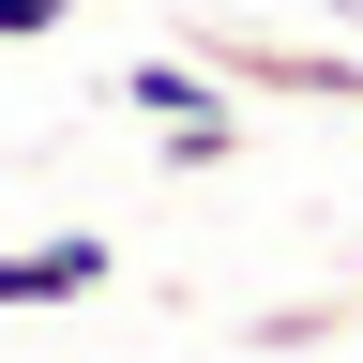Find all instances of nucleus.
Wrapping results in <instances>:
<instances>
[{
	"instance_id": "nucleus-1",
	"label": "nucleus",
	"mask_w": 363,
	"mask_h": 363,
	"mask_svg": "<svg viewBox=\"0 0 363 363\" xmlns=\"http://www.w3.org/2000/svg\"><path fill=\"white\" fill-rule=\"evenodd\" d=\"M121 106L167 136V167H227V152H242V91H227L197 45H136V61H121Z\"/></svg>"
},
{
	"instance_id": "nucleus-2",
	"label": "nucleus",
	"mask_w": 363,
	"mask_h": 363,
	"mask_svg": "<svg viewBox=\"0 0 363 363\" xmlns=\"http://www.w3.org/2000/svg\"><path fill=\"white\" fill-rule=\"evenodd\" d=\"M182 45H197V61H212L227 91H288V106H363V45H288V30H227V16H197Z\"/></svg>"
},
{
	"instance_id": "nucleus-3",
	"label": "nucleus",
	"mask_w": 363,
	"mask_h": 363,
	"mask_svg": "<svg viewBox=\"0 0 363 363\" xmlns=\"http://www.w3.org/2000/svg\"><path fill=\"white\" fill-rule=\"evenodd\" d=\"M121 272V242L106 227H30V242H0V318H61V303H91Z\"/></svg>"
},
{
	"instance_id": "nucleus-4",
	"label": "nucleus",
	"mask_w": 363,
	"mask_h": 363,
	"mask_svg": "<svg viewBox=\"0 0 363 363\" xmlns=\"http://www.w3.org/2000/svg\"><path fill=\"white\" fill-rule=\"evenodd\" d=\"M76 30V0H0V45H61Z\"/></svg>"
},
{
	"instance_id": "nucleus-5",
	"label": "nucleus",
	"mask_w": 363,
	"mask_h": 363,
	"mask_svg": "<svg viewBox=\"0 0 363 363\" xmlns=\"http://www.w3.org/2000/svg\"><path fill=\"white\" fill-rule=\"evenodd\" d=\"M348 333H363V288H348Z\"/></svg>"
}]
</instances>
